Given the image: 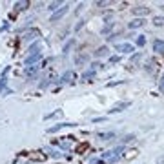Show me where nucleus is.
I'll use <instances>...</instances> for the list:
<instances>
[{
  "label": "nucleus",
  "instance_id": "obj_23",
  "mask_svg": "<svg viewBox=\"0 0 164 164\" xmlns=\"http://www.w3.org/2000/svg\"><path fill=\"white\" fill-rule=\"evenodd\" d=\"M146 44V35H139L137 37V46H144Z\"/></svg>",
  "mask_w": 164,
  "mask_h": 164
},
{
  "label": "nucleus",
  "instance_id": "obj_4",
  "mask_svg": "<svg viewBox=\"0 0 164 164\" xmlns=\"http://www.w3.org/2000/svg\"><path fill=\"white\" fill-rule=\"evenodd\" d=\"M153 51L155 53H164V40L162 39H155L153 40Z\"/></svg>",
  "mask_w": 164,
  "mask_h": 164
},
{
  "label": "nucleus",
  "instance_id": "obj_12",
  "mask_svg": "<svg viewBox=\"0 0 164 164\" xmlns=\"http://www.w3.org/2000/svg\"><path fill=\"white\" fill-rule=\"evenodd\" d=\"M128 106H129V102H121V104H117L113 109H109V111H111V113H119V111H122L124 108H128Z\"/></svg>",
  "mask_w": 164,
  "mask_h": 164
},
{
  "label": "nucleus",
  "instance_id": "obj_21",
  "mask_svg": "<svg viewBox=\"0 0 164 164\" xmlns=\"http://www.w3.org/2000/svg\"><path fill=\"white\" fill-rule=\"evenodd\" d=\"M26 6H29V2H17V4H15V9H17V11H18V9H26Z\"/></svg>",
  "mask_w": 164,
  "mask_h": 164
},
{
  "label": "nucleus",
  "instance_id": "obj_28",
  "mask_svg": "<svg viewBox=\"0 0 164 164\" xmlns=\"http://www.w3.org/2000/svg\"><path fill=\"white\" fill-rule=\"evenodd\" d=\"M161 9H164V4H161Z\"/></svg>",
  "mask_w": 164,
  "mask_h": 164
},
{
  "label": "nucleus",
  "instance_id": "obj_19",
  "mask_svg": "<svg viewBox=\"0 0 164 164\" xmlns=\"http://www.w3.org/2000/svg\"><path fill=\"white\" fill-rule=\"evenodd\" d=\"M39 35H40V33H39L37 29H35V31H29V33L26 35V40H33V39H37Z\"/></svg>",
  "mask_w": 164,
  "mask_h": 164
},
{
  "label": "nucleus",
  "instance_id": "obj_14",
  "mask_svg": "<svg viewBox=\"0 0 164 164\" xmlns=\"http://www.w3.org/2000/svg\"><path fill=\"white\" fill-rule=\"evenodd\" d=\"M73 44H75V39H71V40H68L66 44H64V47H62V51L64 53H69V49L73 47Z\"/></svg>",
  "mask_w": 164,
  "mask_h": 164
},
{
  "label": "nucleus",
  "instance_id": "obj_15",
  "mask_svg": "<svg viewBox=\"0 0 164 164\" xmlns=\"http://www.w3.org/2000/svg\"><path fill=\"white\" fill-rule=\"evenodd\" d=\"M88 59H89V57L84 53V55H80L79 59H75V62H77V66H82V64H86V62H88Z\"/></svg>",
  "mask_w": 164,
  "mask_h": 164
},
{
  "label": "nucleus",
  "instance_id": "obj_13",
  "mask_svg": "<svg viewBox=\"0 0 164 164\" xmlns=\"http://www.w3.org/2000/svg\"><path fill=\"white\" fill-rule=\"evenodd\" d=\"M108 46H102V47H99L97 51H95V57H104V55H108Z\"/></svg>",
  "mask_w": 164,
  "mask_h": 164
},
{
  "label": "nucleus",
  "instance_id": "obj_9",
  "mask_svg": "<svg viewBox=\"0 0 164 164\" xmlns=\"http://www.w3.org/2000/svg\"><path fill=\"white\" fill-rule=\"evenodd\" d=\"M37 71H39V66H27V68H26V75H27L29 79H33V77L37 75Z\"/></svg>",
  "mask_w": 164,
  "mask_h": 164
},
{
  "label": "nucleus",
  "instance_id": "obj_20",
  "mask_svg": "<svg viewBox=\"0 0 164 164\" xmlns=\"http://www.w3.org/2000/svg\"><path fill=\"white\" fill-rule=\"evenodd\" d=\"M99 137H100L102 141H109L111 137H115V133H113V131H109V133H99Z\"/></svg>",
  "mask_w": 164,
  "mask_h": 164
},
{
  "label": "nucleus",
  "instance_id": "obj_27",
  "mask_svg": "<svg viewBox=\"0 0 164 164\" xmlns=\"http://www.w3.org/2000/svg\"><path fill=\"white\" fill-rule=\"evenodd\" d=\"M161 89L164 91V75H162V79H161Z\"/></svg>",
  "mask_w": 164,
  "mask_h": 164
},
{
  "label": "nucleus",
  "instance_id": "obj_26",
  "mask_svg": "<svg viewBox=\"0 0 164 164\" xmlns=\"http://www.w3.org/2000/svg\"><path fill=\"white\" fill-rule=\"evenodd\" d=\"M102 121H106V117H97V119H93V122H102Z\"/></svg>",
  "mask_w": 164,
  "mask_h": 164
},
{
  "label": "nucleus",
  "instance_id": "obj_22",
  "mask_svg": "<svg viewBox=\"0 0 164 164\" xmlns=\"http://www.w3.org/2000/svg\"><path fill=\"white\" fill-rule=\"evenodd\" d=\"M155 69V60H148L146 64V71H153Z\"/></svg>",
  "mask_w": 164,
  "mask_h": 164
},
{
  "label": "nucleus",
  "instance_id": "obj_5",
  "mask_svg": "<svg viewBox=\"0 0 164 164\" xmlns=\"http://www.w3.org/2000/svg\"><path fill=\"white\" fill-rule=\"evenodd\" d=\"M142 26H146V20L144 18H135V20H131L128 24L129 29H137V27H142Z\"/></svg>",
  "mask_w": 164,
  "mask_h": 164
},
{
  "label": "nucleus",
  "instance_id": "obj_8",
  "mask_svg": "<svg viewBox=\"0 0 164 164\" xmlns=\"http://www.w3.org/2000/svg\"><path fill=\"white\" fill-rule=\"evenodd\" d=\"M91 79H95V69H88L86 73H82V82H89Z\"/></svg>",
  "mask_w": 164,
  "mask_h": 164
},
{
  "label": "nucleus",
  "instance_id": "obj_10",
  "mask_svg": "<svg viewBox=\"0 0 164 164\" xmlns=\"http://www.w3.org/2000/svg\"><path fill=\"white\" fill-rule=\"evenodd\" d=\"M73 77H75V73L69 69V71H66V73L60 77V82H71V79H73Z\"/></svg>",
  "mask_w": 164,
  "mask_h": 164
},
{
  "label": "nucleus",
  "instance_id": "obj_7",
  "mask_svg": "<svg viewBox=\"0 0 164 164\" xmlns=\"http://www.w3.org/2000/svg\"><path fill=\"white\" fill-rule=\"evenodd\" d=\"M40 53H35V55H29V57H27V59H26V66H31V64H33V66H35V62L37 60H40Z\"/></svg>",
  "mask_w": 164,
  "mask_h": 164
},
{
  "label": "nucleus",
  "instance_id": "obj_1",
  "mask_svg": "<svg viewBox=\"0 0 164 164\" xmlns=\"http://www.w3.org/2000/svg\"><path fill=\"white\" fill-rule=\"evenodd\" d=\"M68 11H69V6H68V4H64V6H62L59 11H55V13H53V15L49 17V22H59V20L62 18V17H64V15L68 13Z\"/></svg>",
  "mask_w": 164,
  "mask_h": 164
},
{
  "label": "nucleus",
  "instance_id": "obj_24",
  "mask_svg": "<svg viewBox=\"0 0 164 164\" xmlns=\"http://www.w3.org/2000/svg\"><path fill=\"white\" fill-rule=\"evenodd\" d=\"M121 60V57H119V55H113V57H109V62H111V64H115V62H119Z\"/></svg>",
  "mask_w": 164,
  "mask_h": 164
},
{
  "label": "nucleus",
  "instance_id": "obj_25",
  "mask_svg": "<svg viewBox=\"0 0 164 164\" xmlns=\"http://www.w3.org/2000/svg\"><path fill=\"white\" fill-rule=\"evenodd\" d=\"M82 26H84V20H80L79 24H77V26H75V31H79V29H80Z\"/></svg>",
  "mask_w": 164,
  "mask_h": 164
},
{
  "label": "nucleus",
  "instance_id": "obj_6",
  "mask_svg": "<svg viewBox=\"0 0 164 164\" xmlns=\"http://www.w3.org/2000/svg\"><path fill=\"white\" fill-rule=\"evenodd\" d=\"M117 51H119V53H131V51H135V49H133L131 44H119V46H117Z\"/></svg>",
  "mask_w": 164,
  "mask_h": 164
},
{
  "label": "nucleus",
  "instance_id": "obj_11",
  "mask_svg": "<svg viewBox=\"0 0 164 164\" xmlns=\"http://www.w3.org/2000/svg\"><path fill=\"white\" fill-rule=\"evenodd\" d=\"M59 6H64V4H62V0L51 2V4H47V11H59Z\"/></svg>",
  "mask_w": 164,
  "mask_h": 164
},
{
  "label": "nucleus",
  "instance_id": "obj_16",
  "mask_svg": "<svg viewBox=\"0 0 164 164\" xmlns=\"http://www.w3.org/2000/svg\"><path fill=\"white\" fill-rule=\"evenodd\" d=\"M62 115V109H57V111H53V113H49V115H46L44 117V121H49V119H55V117H59Z\"/></svg>",
  "mask_w": 164,
  "mask_h": 164
},
{
  "label": "nucleus",
  "instance_id": "obj_2",
  "mask_svg": "<svg viewBox=\"0 0 164 164\" xmlns=\"http://www.w3.org/2000/svg\"><path fill=\"white\" fill-rule=\"evenodd\" d=\"M73 126H77V124L75 122H59V124H55V126H51L47 129V133H57V131H60L64 128H73Z\"/></svg>",
  "mask_w": 164,
  "mask_h": 164
},
{
  "label": "nucleus",
  "instance_id": "obj_17",
  "mask_svg": "<svg viewBox=\"0 0 164 164\" xmlns=\"http://www.w3.org/2000/svg\"><path fill=\"white\" fill-rule=\"evenodd\" d=\"M113 26H115V22H108V24L102 27V35H108V33L111 31V27H113Z\"/></svg>",
  "mask_w": 164,
  "mask_h": 164
},
{
  "label": "nucleus",
  "instance_id": "obj_18",
  "mask_svg": "<svg viewBox=\"0 0 164 164\" xmlns=\"http://www.w3.org/2000/svg\"><path fill=\"white\" fill-rule=\"evenodd\" d=\"M153 26H157V27L164 26V17H153Z\"/></svg>",
  "mask_w": 164,
  "mask_h": 164
},
{
  "label": "nucleus",
  "instance_id": "obj_3",
  "mask_svg": "<svg viewBox=\"0 0 164 164\" xmlns=\"http://www.w3.org/2000/svg\"><path fill=\"white\" fill-rule=\"evenodd\" d=\"M131 11H133V15H141V17L150 15V7H146V6H135Z\"/></svg>",
  "mask_w": 164,
  "mask_h": 164
}]
</instances>
